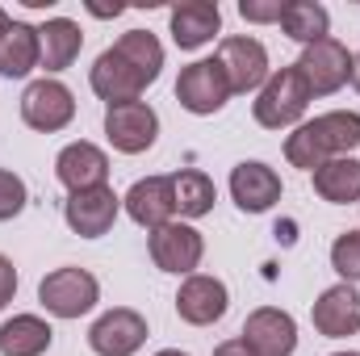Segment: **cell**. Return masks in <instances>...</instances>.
<instances>
[{
  "label": "cell",
  "instance_id": "obj_1",
  "mask_svg": "<svg viewBox=\"0 0 360 356\" xmlns=\"http://www.w3.org/2000/svg\"><path fill=\"white\" fill-rule=\"evenodd\" d=\"M310 101H314V96L306 89L302 72H297V68H281V72H272L269 84L260 89L252 113H256V122H260L264 130H281V126H293V122L306 113Z\"/></svg>",
  "mask_w": 360,
  "mask_h": 356
},
{
  "label": "cell",
  "instance_id": "obj_2",
  "mask_svg": "<svg viewBox=\"0 0 360 356\" xmlns=\"http://www.w3.org/2000/svg\"><path fill=\"white\" fill-rule=\"evenodd\" d=\"M101 298V285L89 268H55L42 276L38 285V302L55 314V319H80L89 314Z\"/></svg>",
  "mask_w": 360,
  "mask_h": 356
},
{
  "label": "cell",
  "instance_id": "obj_3",
  "mask_svg": "<svg viewBox=\"0 0 360 356\" xmlns=\"http://www.w3.org/2000/svg\"><path fill=\"white\" fill-rule=\"evenodd\" d=\"M293 68L302 72L310 96H331V92H340L352 80V55H348V46L335 42V38H323V42L306 46Z\"/></svg>",
  "mask_w": 360,
  "mask_h": 356
},
{
  "label": "cell",
  "instance_id": "obj_4",
  "mask_svg": "<svg viewBox=\"0 0 360 356\" xmlns=\"http://www.w3.org/2000/svg\"><path fill=\"white\" fill-rule=\"evenodd\" d=\"M176 101L188 113H197V117L218 113V109L231 101V80H226L222 63H218V59H197V63H188L176 80Z\"/></svg>",
  "mask_w": 360,
  "mask_h": 356
},
{
  "label": "cell",
  "instance_id": "obj_5",
  "mask_svg": "<svg viewBox=\"0 0 360 356\" xmlns=\"http://www.w3.org/2000/svg\"><path fill=\"white\" fill-rule=\"evenodd\" d=\"M105 134L113 143V151L122 155H139L155 143L160 134V117L147 101H122V105H109L105 109Z\"/></svg>",
  "mask_w": 360,
  "mask_h": 356
},
{
  "label": "cell",
  "instance_id": "obj_6",
  "mask_svg": "<svg viewBox=\"0 0 360 356\" xmlns=\"http://www.w3.org/2000/svg\"><path fill=\"white\" fill-rule=\"evenodd\" d=\"M231 80V92H256L269 84V51L260 38H248V34H231L222 38L218 55H214Z\"/></svg>",
  "mask_w": 360,
  "mask_h": 356
},
{
  "label": "cell",
  "instance_id": "obj_7",
  "mask_svg": "<svg viewBox=\"0 0 360 356\" xmlns=\"http://www.w3.org/2000/svg\"><path fill=\"white\" fill-rule=\"evenodd\" d=\"M21 117H25V126H34L42 134H55L76 117V96L59 80H34L21 92Z\"/></svg>",
  "mask_w": 360,
  "mask_h": 356
},
{
  "label": "cell",
  "instance_id": "obj_8",
  "mask_svg": "<svg viewBox=\"0 0 360 356\" xmlns=\"http://www.w3.org/2000/svg\"><path fill=\"white\" fill-rule=\"evenodd\" d=\"M147 344V319L139 310H109L89 327V348L96 356H134Z\"/></svg>",
  "mask_w": 360,
  "mask_h": 356
},
{
  "label": "cell",
  "instance_id": "obj_9",
  "mask_svg": "<svg viewBox=\"0 0 360 356\" xmlns=\"http://www.w3.org/2000/svg\"><path fill=\"white\" fill-rule=\"evenodd\" d=\"M117 210H122V197H117L109 184L72 193V197L63 201V218H68V227H72L80 239H101V235H109V227L117 222Z\"/></svg>",
  "mask_w": 360,
  "mask_h": 356
},
{
  "label": "cell",
  "instance_id": "obj_10",
  "mask_svg": "<svg viewBox=\"0 0 360 356\" xmlns=\"http://www.w3.org/2000/svg\"><path fill=\"white\" fill-rule=\"evenodd\" d=\"M239 340L256 356H293V348H297V323H293V314H285L276 306H260V310L248 314Z\"/></svg>",
  "mask_w": 360,
  "mask_h": 356
},
{
  "label": "cell",
  "instance_id": "obj_11",
  "mask_svg": "<svg viewBox=\"0 0 360 356\" xmlns=\"http://www.w3.org/2000/svg\"><path fill=\"white\" fill-rule=\"evenodd\" d=\"M201 256H205V239L188 222H168V227L151 231V260H155V268L176 272V276L180 272L193 276V268L201 265Z\"/></svg>",
  "mask_w": 360,
  "mask_h": 356
},
{
  "label": "cell",
  "instance_id": "obj_12",
  "mask_svg": "<svg viewBox=\"0 0 360 356\" xmlns=\"http://www.w3.org/2000/svg\"><path fill=\"white\" fill-rule=\"evenodd\" d=\"M226 306H231V293H226V285H222L218 276L193 272L176 293V314L184 319V323H193V327L218 323V319L226 314Z\"/></svg>",
  "mask_w": 360,
  "mask_h": 356
},
{
  "label": "cell",
  "instance_id": "obj_13",
  "mask_svg": "<svg viewBox=\"0 0 360 356\" xmlns=\"http://www.w3.org/2000/svg\"><path fill=\"white\" fill-rule=\"evenodd\" d=\"M122 205H126V214H130L139 227H147V231H160V227H168V222H172V214H176L172 177L134 180V184H130V193L122 197Z\"/></svg>",
  "mask_w": 360,
  "mask_h": 356
},
{
  "label": "cell",
  "instance_id": "obj_14",
  "mask_svg": "<svg viewBox=\"0 0 360 356\" xmlns=\"http://www.w3.org/2000/svg\"><path fill=\"white\" fill-rule=\"evenodd\" d=\"M319 336L327 340H344V336H356L360 331V293L344 281V285H331L319 293L314 310H310Z\"/></svg>",
  "mask_w": 360,
  "mask_h": 356
},
{
  "label": "cell",
  "instance_id": "obj_15",
  "mask_svg": "<svg viewBox=\"0 0 360 356\" xmlns=\"http://www.w3.org/2000/svg\"><path fill=\"white\" fill-rule=\"evenodd\" d=\"M89 84L92 92L101 96V101H109V105H122V101H139L143 96V89H147V80L109 46V51H101L96 55V63H92L89 72Z\"/></svg>",
  "mask_w": 360,
  "mask_h": 356
},
{
  "label": "cell",
  "instance_id": "obj_16",
  "mask_svg": "<svg viewBox=\"0 0 360 356\" xmlns=\"http://www.w3.org/2000/svg\"><path fill=\"white\" fill-rule=\"evenodd\" d=\"M55 177L63 180L72 193H84V189H101L109 177V155L96 147V143H68L55 160Z\"/></svg>",
  "mask_w": 360,
  "mask_h": 356
},
{
  "label": "cell",
  "instance_id": "obj_17",
  "mask_svg": "<svg viewBox=\"0 0 360 356\" xmlns=\"http://www.w3.org/2000/svg\"><path fill=\"white\" fill-rule=\"evenodd\" d=\"M231 197L243 214H264L281 201V177L272 172L269 164L260 160H248L231 172Z\"/></svg>",
  "mask_w": 360,
  "mask_h": 356
},
{
  "label": "cell",
  "instance_id": "obj_18",
  "mask_svg": "<svg viewBox=\"0 0 360 356\" xmlns=\"http://www.w3.org/2000/svg\"><path fill=\"white\" fill-rule=\"evenodd\" d=\"M168 21H172V42L180 51H197L222 30V13L210 0H180L168 13Z\"/></svg>",
  "mask_w": 360,
  "mask_h": 356
},
{
  "label": "cell",
  "instance_id": "obj_19",
  "mask_svg": "<svg viewBox=\"0 0 360 356\" xmlns=\"http://www.w3.org/2000/svg\"><path fill=\"white\" fill-rule=\"evenodd\" d=\"M42 63V46H38V30L25 21H8V30L0 34V76L21 80Z\"/></svg>",
  "mask_w": 360,
  "mask_h": 356
},
{
  "label": "cell",
  "instance_id": "obj_20",
  "mask_svg": "<svg viewBox=\"0 0 360 356\" xmlns=\"http://www.w3.org/2000/svg\"><path fill=\"white\" fill-rule=\"evenodd\" d=\"M38 46H42V63L46 72H63L76 63L80 46H84V34L72 17H51L46 25H38Z\"/></svg>",
  "mask_w": 360,
  "mask_h": 356
},
{
  "label": "cell",
  "instance_id": "obj_21",
  "mask_svg": "<svg viewBox=\"0 0 360 356\" xmlns=\"http://www.w3.org/2000/svg\"><path fill=\"white\" fill-rule=\"evenodd\" d=\"M55 331L51 323H42L38 314H13L0 327V352L4 356H42L51 348Z\"/></svg>",
  "mask_w": 360,
  "mask_h": 356
},
{
  "label": "cell",
  "instance_id": "obj_22",
  "mask_svg": "<svg viewBox=\"0 0 360 356\" xmlns=\"http://www.w3.org/2000/svg\"><path fill=\"white\" fill-rule=\"evenodd\" d=\"M314 193L331 205H348L360 201V160L352 155H340V160H327L319 172H314Z\"/></svg>",
  "mask_w": 360,
  "mask_h": 356
},
{
  "label": "cell",
  "instance_id": "obj_23",
  "mask_svg": "<svg viewBox=\"0 0 360 356\" xmlns=\"http://www.w3.org/2000/svg\"><path fill=\"white\" fill-rule=\"evenodd\" d=\"M281 30H285L293 42H302V46H314V42L331 38V34H327V30H331V13H327L323 4H314V0H285Z\"/></svg>",
  "mask_w": 360,
  "mask_h": 356
},
{
  "label": "cell",
  "instance_id": "obj_24",
  "mask_svg": "<svg viewBox=\"0 0 360 356\" xmlns=\"http://www.w3.org/2000/svg\"><path fill=\"white\" fill-rule=\"evenodd\" d=\"M113 51L147 80V84H155L160 80V68H164V46H160V38L155 34H147V30H130V34H122L117 42H113Z\"/></svg>",
  "mask_w": 360,
  "mask_h": 356
},
{
  "label": "cell",
  "instance_id": "obj_25",
  "mask_svg": "<svg viewBox=\"0 0 360 356\" xmlns=\"http://www.w3.org/2000/svg\"><path fill=\"white\" fill-rule=\"evenodd\" d=\"M172 197H176L180 218H201V214H210V210H214L218 189H214V180L205 177V172L184 168V172L172 177Z\"/></svg>",
  "mask_w": 360,
  "mask_h": 356
},
{
  "label": "cell",
  "instance_id": "obj_26",
  "mask_svg": "<svg viewBox=\"0 0 360 356\" xmlns=\"http://www.w3.org/2000/svg\"><path fill=\"white\" fill-rule=\"evenodd\" d=\"M314 130H319V139H323V147H327L331 160H340V155H348L352 147H360V113L331 109V113L314 117Z\"/></svg>",
  "mask_w": 360,
  "mask_h": 356
},
{
  "label": "cell",
  "instance_id": "obj_27",
  "mask_svg": "<svg viewBox=\"0 0 360 356\" xmlns=\"http://www.w3.org/2000/svg\"><path fill=\"white\" fill-rule=\"evenodd\" d=\"M285 160H289L293 168H302V172H319V168L331 160L327 147H323V139H319V130H314V122L297 126V130L285 139Z\"/></svg>",
  "mask_w": 360,
  "mask_h": 356
},
{
  "label": "cell",
  "instance_id": "obj_28",
  "mask_svg": "<svg viewBox=\"0 0 360 356\" xmlns=\"http://www.w3.org/2000/svg\"><path fill=\"white\" fill-rule=\"evenodd\" d=\"M331 268L352 285L360 281V231H344L335 243H331Z\"/></svg>",
  "mask_w": 360,
  "mask_h": 356
},
{
  "label": "cell",
  "instance_id": "obj_29",
  "mask_svg": "<svg viewBox=\"0 0 360 356\" xmlns=\"http://www.w3.org/2000/svg\"><path fill=\"white\" fill-rule=\"evenodd\" d=\"M21 210H25V180L0 168V222L17 218Z\"/></svg>",
  "mask_w": 360,
  "mask_h": 356
},
{
  "label": "cell",
  "instance_id": "obj_30",
  "mask_svg": "<svg viewBox=\"0 0 360 356\" xmlns=\"http://www.w3.org/2000/svg\"><path fill=\"white\" fill-rule=\"evenodd\" d=\"M281 13H285L281 0H239V17H243V21H256V25L281 21Z\"/></svg>",
  "mask_w": 360,
  "mask_h": 356
},
{
  "label": "cell",
  "instance_id": "obj_31",
  "mask_svg": "<svg viewBox=\"0 0 360 356\" xmlns=\"http://www.w3.org/2000/svg\"><path fill=\"white\" fill-rule=\"evenodd\" d=\"M13 293H17V268L8 256H0V310L13 302Z\"/></svg>",
  "mask_w": 360,
  "mask_h": 356
},
{
  "label": "cell",
  "instance_id": "obj_32",
  "mask_svg": "<svg viewBox=\"0 0 360 356\" xmlns=\"http://www.w3.org/2000/svg\"><path fill=\"white\" fill-rule=\"evenodd\" d=\"M214 356H256V352H252L243 340H226V344H218V348H214Z\"/></svg>",
  "mask_w": 360,
  "mask_h": 356
},
{
  "label": "cell",
  "instance_id": "obj_33",
  "mask_svg": "<svg viewBox=\"0 0 360 356\" xmlns=\"http://www.w3.org/2000/svg\"><path fill=\"white\" fill-rule=\"evenodd\" d=\"M352 84H356V92H360V55H352Z\"/></svg>",
  "mask_w": 360,
  "mask_h": 356
},
{
  "label": "cell",
  "instance_id": "obj_34",
  "mask_svg": "<svg viewBox=\"0 0 360 356\" xmlns=\"http://www.w3.org/2000/svg\"><path fill=\"white\" fill-rule=\"evenodd\" d=\"M4 30H8V13L0 8V34H4Z\"/></svg>",
  "mask_w": 360,
  "mask_h": 356
},
{
  "label": "cell",
  "instance_id": "obj_35",
  "mask_svg": "<svg viewBox=\"0 0 360 356\" xmlns=\"http://www.w3.org/2000/svg\"><path fill=\"white\" fill-rule=\"evenodd\" d=\"M155 356H188V352H176V348H164V352H155Z\"/></svg>",
  "mask_w": 360,
  "mask_h": 356
},
{
  "label": "cell",
  "instance_id": "obj_36",
  "mask_svg": "<svg viewBox=\"0 0 360 356\" xmlns=\"http://www.w3.org/2000/svg\"><path fill=\"white\" fill-rule=\"evenodd\" d=\"M335 356H360V352H335Z\"/></svg>",
  "mask_w": 360,
  "mask_h": 356
}]
</instances>
